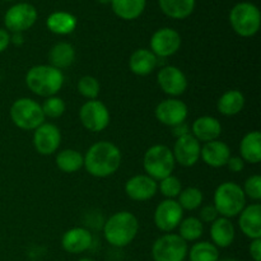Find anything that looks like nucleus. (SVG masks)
Returning a JSON list of instances; mask_svg holds the SVG:
<instances>
[{
    "instance_id": "obj_1",
    "label": "nucleus",
    "mask_w": 261,
    "mask_h": 261,
    "mask_svg": "<svg viewBox=\"0 0 261 261\" xmlns=\"http://www.w3.org/2000/svg\"><path fill=\"white\" fill-rule=\"evenodd\" d=\"M121 150L116 144L107 140L94 143L84 155V167L89 175L98 178L109 177L121 165Z\"/></svg>"
},
{
    "instance_id": "obj_2",
    "label": "nucleus",
    "mask_w": 261,
    "mask_h": 261,
    "mask_svg": "<svg viewBox=\"0 0 261 261\" xmlns=\"http://www.w3.org/2000/svg\"><path fill=\"white\" fill-rule=\"evenodd\" d=\"M139 232V221L126 211L112 214L103 226L105 240L114 247H125L132 244Z\"/></svg>"
},
{
    "instance_id": "obj_3",
    "label": "nucleus",
    "mask_w": 261,
    "mask_h": 261,
    "mask_svg": "<svg viewBox=\"0 0 261 261\" xmlns=\"http://www.w3.org/2000/svg\"><path fill=\"white\" fill-rule=\"evenodd\" d=\"M25 84L32 93L40 97H53L64 86V74L50 64L35 65L25 74Z\"/></svg>"
},
{
    "instance_id": "obj_4",
    "label": "nucleus",
    "mask_w": 261,
    "mask_h": 261,
    "mask_svg": "<svg viewBox=\"0 0 261 261\" xmlns=\"http://www.w3.org/2000/svg\"><path fill=\"white\" fill-rule=\"evenodd\" d=\"M213 205L221 217L233 218L246 206V196L239 184L226 181L214 191Z\"/></svg>"
},
{
    "instance_id": "obj_5",
    "label": "nucleus",
    "mask_w": 261,
    "mask_h": 261,
    "mask_svg": "<svg viewBox=\"0 0 261 261\" xmlns=\"http://www.w3.org/2000/svg\"><path fill=\"white\" fill-rule=\"evenodd\" d=\"M175 166L176 162L172 149H170L167 145L155 144L145 150L144 158H143L145 175L152 177L157 182L172 175Z\"/></svg>"
},
{
    "instance_id": "obj_6",
    "label": "nucleus",
    "mask_w": 261,
    "mask_h": 261,
    "mask_svg": "<svg viewBox=\"0 0 261 261\" xmlns=\"http://www.w3.org/2000/svg\"><path fill=\"white\" fill-rule=\"evenodd\" d=\"M229 23L241 37H252L260 30L261 14L259 8L249 2L239 3L229 13Z\"/></svg>"
},
{
    "instance_id": "obj_7",
    "label": "nucleus",
    "mask_w": 261,
    "mask_h": 261,
    "mask_svg": "<svg viewBox=\"0 0 261 261\" xmlns=\"http://www.w3.org/2000/svg\"><path fill=\"white\" fill-rule=\"evenodd\" d=\"M10 119L19 129L35 130L45 122L46 117L37 101L22 97L13 102L10 107Z\"/></svg>"
},
{
    "instance_id": "obj_8",
    "label": "nucleus",
    "mask_w": 261,
    "mask_h": 261,
    "mask_svg": "<svg viewBox=\"0 0 261 261\" xmlns=\"http://www.w3.org/2000/svg\"><path fill=\"white\" fill-rule=\"evenodd\" d=\"M188 252V242L176 233L163 234L155 240L152 247L154 261H185Z\"/></svg>"
},
{
    "instance_id": "obj_9",
    "label": "nucleus",
    "mask_w": 261,
    "mask_h": 261,
    "mask_svg": "<svg viewBox=\"0 0 261 261\" xmlns=\"http://www.w3.org/2000/svg\"><path fill=\"white\" fill-rule=\"evenodd\" d=\"M79 120L88 132H103L110 124V111L103 102L89 99L79 110Z\"/></svg>"
},
{
    "instance_id": "obj_10",
    "label": "nucleus",
    "mask_w": 261,
    "mask_h": 261,
    "mask_svg": "<svg viewBox=\"0 0 261 261\" xmlns=\"http://www.w3.org/2000/svg\"><path fill=\"white\" fill-rule=\"evenodd\" d=\"M37 20V10L32 4L19 3L7 10L4 15V24L8 32L23 33L30 30Z\"/></svg>"
},
{
    "instance_id": "obj_11",
    "label": "nucleus",
    "mask_w": 261,
    "mask_h": 261,
    "mask_svg": "<svg viewBox=\"0 0 261 261\" xmlns=\"http://www.w3.org/2000/svg\"><path fill=\"white\" fill-rule=\"evenodd\" d=\"M184 219V211L175 199L161 201L154 211V224L160 231L171 233Z\"/></svg>"
},
{
    "instance_id": "obj_12",
    "label": "nucleus",
    "mask_w": 261,
    "mask_h": 261,
    "mask_svg": "<svg viewBox=\"0 0 261 261\" xmlns=\"http://www.w3.org/2000/svg\"><path fill=\"white\" fill-rule=\"evenodd\" d=\"M155 119L166 126L175 127L185 122L189 115L188 105L178 98H167L161 101L154 110Z\"/></svg>"
},
{
    "instance_id": "obj_13",
    "label": "nucleus",
    "mask_w": 261,
    "mask_h": 261,
    "mask_svg": "<svg viewBox=\"0 0 261 261\" xmlns=\"http://www.w3.org/2000/svg\"><path fill=\"white\" fill-rule=\"evenodd\" d=\"M181 36L176 30L170 27L160 28L150 38V51L157 58H168L180 50Z\"/></svg>"
},
{
    "instance_id": "obj_14",
    "label": "nucleus",
    "mask_w": 261,
    "mask_h": 261,
    "mask_svg": "<svg viewBox=\"0 0 261 261\" xmlns=\"http://www.w3.org/2000/svg\"><path fill=\"white\" fill-rule=\"evenodd\" d=\"M200 142L191 133H188L176 139L172 153L176 163L184 167H193L200 160Z\"/></svg>"
},
{
    "instance_id": "obj_15",
    "label": "nucleus",
    "mask_w": 261,
    "mask_h": 261,
    "mask_svg": "<svg viewBox=\"0 0 261 261\" xmlns=\"http://www.w3.org/2000/svg\"><path fill=\"white\" fill-rule=\"evenodd\" d=\"M33 147L42 155H51L59 149L61 143V133L56 125L43 122L33 130Z\"/></svg>"
},
{
    "instance_id": "obj_16",
    "label": "nucleus",
    "mask_w": 261,
    "mask_h": 261,
    "mask_svg": "<svg viewBox=\"0 0 261 261\" xmlns=\"http://www.w3.org/2000/svg\"><path fill=\"white\" fill-rule=\"evenodd\" d=\"M157 82L161 89L171 97L181 96L188 89V78L177 66L167 65L161 68L157 74Z\"/></svg>"
},
{
    "instance_id": "obj_17",
    "label": "nucleus",
    "mask_w": 261,
    "mask_h": 261,
    "mask_svg": "<svg viewBox=\"0 0 261 261\" xmlns=\"http://www.w3.org/2000/svg\"><path fill=\"white\" fill-rule=\"evenodd\" d=\"M158 191V182L148 175H135L125 184V193L134 201L150 200Z\"/></svg>"
},
{
    "instance_id": "obj_18",
    "label": "nucleus",
    "mask_w": 261,
    "mask_h": 261,
    "mask_svg": "<svg viewBox=\"0 0 261 261\" xmlns=\"http://www.w3.org/2000/svg\"><path fill=\"white\" fill-rule=\"evenodd\" d=\"M93 244V236L84 227H74L63 234L61 246L69 254H82L91 249Z\"/></svg>"
},
{
    "instance_id": "obj_19",
    "label": "nucleus",
    "mask_w": 261,
    "mask_h": 261,
    "mask_svg": "<svg viewBox=\"0 0 261 261\" xmlns=\"http://www.w3.org/2000/svg\"><path fill=\"white\" fill-rule=\"evenodd\" d=\"M239 226L250 240L261 239V205L259 203L246 205L239 214Z\"/></svg>"
},
{
    "instance_id": "obj_20",
    "label": "nucleus",
    "mask_w": 261,
    "mask_h": 261,
    "mask_svg": "<svg viewBox=\"0 0 261 261\" xmlns=\"http://www.w3.org/2000/svg\"><path fill=\"white\" fill-rule=\"evenodd\" d=\"M231 157V149L228 144L221 140H213V142L204 143L200 150V158L205 165L213 168L224 167Z\"/></svg>"
},
{
    "instance_id": "obj_21",
    "label": "nucleus",
    "mask_w": 261,
    "mask_h": 261,
    "mask_svg": "<svg viewBox=\"0 0 261 261\" xmlns=\"http://www.w3.org/2000/svg\"><path fill=\"white\" fill-rule=\"evenodd\" d=\"M191 134L199 142H213L222 134V125L218 119L213 116H200L191 125Z\"/></svg>"
},
{
    "instance_id": "obj_22",
    "label": "nucleus",
    "mask_w": 261,
    "mask_h": 261,
    "mask_svg": "<svg viewBox=\"0 0 261 261\" xmlns=\"http://www.w3.org/2000/svg\"><path fill=\"white\" fill-rule=\"evenodd\" d=\"M236 237V229L231 219L218 217L213 223H211V239L212 244L216 245L218 249L229 247Z\"/></svg>"
},
{
    "instance_id": "obj_23",
    "label": "nucleus",
    "mask_w": 261,
    "mask_h": 261,
    "mask_svg": "<svg viewBox=\"0 0 261 261\" xmlns=\"http://www.w3.org/2000/svg\"><path fill=\"white\" fill-rule=\"evenodd\" d=\"M158 65V58L149 48H138L129 59V68L135 75L145 76L152 74Z\"/></svg>"
},
{
    "instance_id": "obj_24",
    "label": "nucleus",
    "mask_w": 261,
    "mask_h": 261,
    "mask_svg": "<svg viewBox=\"0 0 261 261\" xmlns=\"http://www.w3.org/2000/svg\"><path fill=\"white\" fill-rule=\"evenodd\" d=\"M240 157L244 162L257 165L261 161V134L260 132H250L242 138L240 143Z\"/></svg>"
},
{
    "instance_id": "obj_25",
    "label": "nucleus",
    "mask_w": 261,
    "mask_h": 261,
    "mask_svg": "<svg viewBox=\"0 0 261 261\" xmlns=\"http://www.w3.org/2000/svg\"><path fill=\"white\" fill-rule=\"evenodd\" d=\"M76 24H78L76 18L71 13L63 12V10L51 13L46 20V25L48 30L55 35L60 36L70 35L71 32L75 31Z\"/></svg>"
},
{
    "instance_id": "obj_26",
    "label": "nucleus",
    "mask_w": 261,
    "mask_h": 261,
    "mask_svg": "<svg viewBox=\"0 0 261 261\" xmlns=\"http://www.w3.org/2000/svg\"><path fill=\"white\" fill-rule=\"evenodd\" d=\"M245 107V96L239 89H229L219 97L217 109L223 116L239 115Z\"/></svg>"
},
{
    "instance_id": "obj_27",
    "label": "nucleus",
    "mask_w": 261,
    "mask_h": 261,
    "mask_svg": "<svg viewBox=\"0 0 261 261\" xmlns=\"http://www.w3.org/2000/svg\"><path fill=\"white\" fill-rule=\"evenodd\" d=\"M48 60L50 65L59 70L69 68L75 60V48L69 42L55 43L48 53Z\"/></svg>"
},
{
    "instance_id": "obj_28",
    "label": "nucleus",
    "mask_w": 261,
    "mask_h": 261,
    "mask_svg": "<svg viewBox=\"0 0 261 261\" xmlns=\"http://www.w3.org/2000/svg\"><path fill=\"white\" fill-rule=\"evenodd\" d=\"M147 0H112L111 7L115 14L124 20H134L143 14Z\"/></svg>"
},
{
    "instance_id": "obj_29",
    "label": "nucleus",
    "mask_w": 261,
    "mask_h": 261,
    "mask_svg": "<svg viewBox=\"0 0 261 261\" xmlns=\"http://www.w3.org/2000/svg\"><path fill=\"white\" fill-rule=\"evenodd\" d=\"M160 8L172 19H185L193 14L195 0H158Z\"/></svg>"
},
{
    "instance_id": "obj_30",
    "label": "nucleus",
    "mask_w": 261,
    "mask_h": 261,
    "mask_svg": "<svg viewBox=\"0 0 261 261\" xmlns=\"http://www.w3.org/2000/svg\"><path fill=\"white\" fill-rule=\"evenodd\" d=\"M56 166L65 173H74L84 166V157L75 149H64L56 154Z\"/></svg>"
},
{
    "instance_id": "obj_31",
    "label": "nucleus",
    "mask_w": 261,
    "mask_h": 261,
    "mask_svg": "<svg viewBox=\"0 0 261 261\" xmlns=\"http://www.w3.org/2000/svg\"><path fill=\"white\" fill-rule=\"evenodd\" d=\"M190 261H218L219 249L209 241H199L191 246L188 252Z\"/></svg>"
},
{
    "instance_id": "obj_32",
    "label": "nucleus",
    "mask_w": 261,
    "mask_h": 261,
    "mask_svg": "<svg viewBox=\"0 0 261 261\" xmlns=\"http://www.w3.org/2000/svg\"><path fill=\"white\" fill-rule=\"evenodd\" d=\"M204 232V224L198 217H189L178 224V236L186 242L198 241Z\"/></svg>"
},
{
    "instance_id": "obj_33",
    "label": "nucleus",
    "mask_w": 261,
    "mask_h": 261,
    "mask_svg": "<svg viewBox=\"0 0 261 261\" xmlns=\"http://www.w3.org/2000/svg\"><path fill=\"white\" fill-rule=\"evenodd\" d=\"M177 198V203L180 204L182 211H196L200 208L204 200V195L200 189L194 188V186L181 190Z\"/></svg>"
},
{
    "instance_id": "obj_34",
    "label": "nucleus",
    "mask_w": 261,
    "mask_h": 261,
    "mask_svg": "<svg viewBox=\"0 0 261 261\" xmlns=\"http://www.w3.org/2000/svg\"><path fill=\"white\" fill-rule=\"evenodd\" d=\"M41 109H42L45 117H48V119H59L65 112L66 105L63 98H60L58 96H53L47 97L43 101V103L41 105Z\"/></svg>"
},
{
    "instance_id": "obj_35",
    "label": "nucleus",
    "mask_w": 261,
    "mask_h": 261,
    "mask_svg": "<svg viewBox=\"0 0 261 261\" xmlns=\"http://www.w3.org/2000/svg\"><path fill=\"white\" fill-rule=\"evenodd\" d=\"M99 82L97 78L92 75H84L78 82V92L89 101V99H97L99 94Z\"/></svg>"
},
{
    "instance_id": "obj_36",
    "label": "nucleus",
    "mask_w": 261,
    "mask_h": 261,
    "mask_svg": "<svg viewBox=\"0 0 261 261\" xmlns=\"http://www.w3.org/2000/svg\"><path fill=\"white\" fill-rule=\"evenodd\" d=\"M158 189H160L161 194L167 199H175L177 198L178 194L182 190V185H181L180 178L173 175H170L160 181Z\"/></svg>"
},
{
    "instance_id": "obj_37",
    "label": "nucleus",
    "mask_w": 261,
    "mask_h": 261,
    "mask_svg": "<svg viewBox=\"0 0 261 261\" xmlns=\"http://www.w3.org/2000/svg\"><path fill=\"white\" fill-rule=\"evenodd\" d=\"M242 190H244L246 199L249 198L254 201H259L261 199V176L252 175L247 177Z\"/></svg>"
},
{
    "instance_id": "obj_38",
    "label": "nucleus",
    "mask_w": 261,
    "mask_h": 261,
    "mask_svg": "<svg viewBox=\"0 0 261 261\" xmlns=\"http://www.w3.org/2000/svg\"><path fill=\"white\" fill-rule=\"evenodd\" d=\"M218 212L214 208V205H205L200 209V213H199V219L201 221V223H213L217 218H218Z\"/></svg>"
},
{
    "instance_id": "obj_39",
    "label": "nucleus",
    "mask_w": 261,
    "mask_h": 261,
    "mask_svg": "<svg viewBox=\"0 0 261 261\" xmlns=\"http://www.w3.org/2000/svg\"><path fill=\"white\" fill-rule=\"evenodd\" d=\"M226 166L228 167V170L231 171V172L239 173L245 168V162L241 157H239V155H231Z\"/></svg>"
},
{
    "instance_id": "obj_40",
    "label": "nucleus",
    "mask_w": 261,
    "mask_h": 261,
    "mask_svg": "<svg viewBox=\"0 0 261 261\" xmlns=\"http://www.w3.org/2000/svg\"><path fill=\"white\" fill-rule=\"evenodd\" d=\"M250 256L254 261H261V239L251 240L249 246Z\"/></svg>"
},
{
    "instance_id": "obj_41",
    "label": "nucleus",
    "mask_w": 261,
    "mask_h": 261,
    "mask_svg": "<svg viewBox=\"0 0 261 261\" xmlns=\"http://www.w3.org/2000/svg\"><path fill=\"white\" fill-rule=\"evenodd\" d=\"M10 43V35L7 30L0 28V54L4 53Z\"/></svg>"
},
{
    "instance_id": "obj_42",
    "label": "nucleus",
    "mask_w": 261,
    "mask_h": 261,
    "mask_svg": "<svg viewBox=\"0 0 261 261\" xmlns=\"http://www.w3.org/2000/svg\"><path fill=\"white\" fill-rule=\"evenodd\" d=\"M10 42L15 43V45H20L23 42L22 33H13V36H10Z\"/></svg>"
},
{
    "instance_id": "obj_43",
    "label": "nucleus",
    "mask_w": 261,
    "mask_h": 261,
    "mask_svg": "<svg viewBox=\"0 0 261 261\" xmlns=\"http://www.w3.org/2000/svg\"><path fill=\"white\" fill-rule=\"evenodd\" d=\"M218 261H241V260L233 259V257H226V259H219Z\"/></svg>"
},
{
    "instance_id": "obj_44",
    "label": "nucleus",
    "mask_w": 261,
    "mask_h": 261,
    "mask_svg": "<svg viewBox=\"0 0 261 261\" xmlns=\"http://www.w3.org/2000/svg\"><path fill=\"white\" fill-rule=\"evenodd\" d=\"M98 2L101 3V4H109V3H110V4H111L112 0H98Z\"/></svg>"
},
{
    "instance_id": "obj_45",
    "label": "nucleus",
    "mask_w": 261,
    "mask_h": 261,
    "mask_svg": "<svg viewBox=\"0 0 261 261\" xmlns=\"http://www.w3.org/2000/svg\"><path fill=\"white\" fill-rule=\"evenodd\" d=\"M78 261H96V260L91 259V257H82V259H79Z\"/></svg>"
},
{
    "instance_id": "obj_46",
    "label": "nucleus",
    "mask_w": 261,
    "mask_h": 261,
    "mask_svg": "<svg viewBox=\"0 0 261 261\" xmlns=\"http://www.w3.org/2000/svg\"><path fill=\"white\" fill-rule=\"evenodd\" d=\"M5 2H12V0H5Z\"/></svg>"
}]
</instances>
